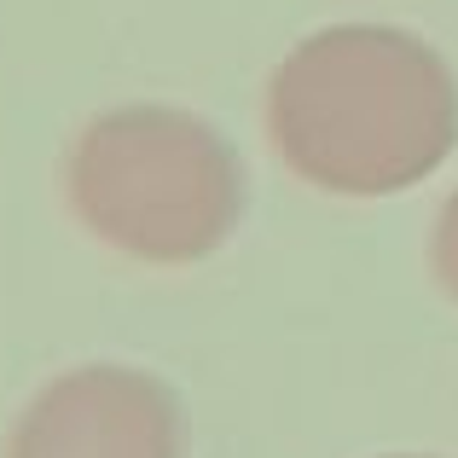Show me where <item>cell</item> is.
<instances>
[{"instance_id": "obj_1", "label": "cell", "mask_w": 458, "mask_h": 458, "mask_svg": "<svg viewBox=\"0 0 458 458\" xmlns=\"http://www.w3.org/2000/svg\"><path fill=\"white\" fill-rule=\"evenodd\" d=\"M267 146L331 198H401L458 151V76L412 30L331 23L267 76Z\"/></svg>"}, {"instance_id": "obj_2", "label": "cell", "mask_w": 458, "mask_h": 458, "mask_svg": "<svg viewBox=\"0 0 458 458\" xmlns=\"http://www.w3.org/2000/svg\"><path fill=\"white\" fill-rule=\"evenodd\" d=\"M64 203L88 238L146 267L209 261L244 221L233 140L180 105H116L76 128Z\"/></svg>"}, {"instance_id": "obj_3", "label": "cell", "mask_w": 458, "mask_h": 458, "mask_svg": "<svg viewBox=\"0 0 458 458\" xmlns=\"http://www.w3.org/2000/svg\"><path fill=\"white\" fill-rule=\"evenodd\" d=\"M0 458H186V418L163 377L88 360L23 401Z\"/></svg>"}, {"instance_id": "obj_4", "label": "cell", "mask_w": 458, "mask_h": 458, "mask_svg": "<svg viewBox=\"0 0 458 458\" xmlns=\"http://www.w3.org/2000/svg\"><path fill=\"white\" fill-rule=\"evenodd\" d=\"M429 273H436V284L458 302V186L447 191V203L436 215V233H429Z\"/></svg>"}, {"instance_id": "obj_5", "label": "cell", "mask_w": 458, "mask_h": 458, "mask_svg": "<svg viewBox=\"0 0 458 458\" xmlns=\"http://www.w3.org/2000/svg\"><path fill=\"white\" fill-rule=\"evenodd\" d=\"M389 458H418V453H389Z\"/></svg>"}]
</instances>
